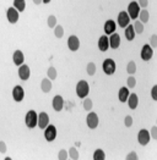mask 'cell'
<instances>
[{
  "mask_svg": "<svg viewBox=\"0 0 157 160\" xmlns=\"http://www.w3.org/2000/svg\"><path fill=\"white\" fill-rule=\"evenodd\" d=\"M68 158H69V154H68V150H65V149H62L58 153V159L59 160H66Z\"/></svg>",
  "mask_w": 157,
  "mask_h": 160,
  "instance_id": "d590c367",
  "label": "cell"
},
{
  "mask_svg": "<svg viewBox=\"0 0 157 160\" xmlns=\"http://www.w3.org/2000/svg\"><path fill=\"white\" fill-rule=\"evenodd\" d=\"M98 49L102 52V53H105L107 52L108 49H109V40H108V36H101L100 37V39H98Z\"/></svg>",
  "mask_w": 157,
  "mask_h": 160,
  "instance_id": "ac0fdd59",
  "label": "cell"
},
{
  "mask_svg": "<svg viewBox=\"0 0 157 160\" xmlns=\"http://www.w3.org/2000/svg\"><path fill=\"white\" fill-rule=\"evenodd\" d=\"M54 34H55V37L57 38H62L63 36H64V28L63 26H60V25H57V26L54 27Z\"/></svg>",
  "mask_w": 157,
  "mask_h": 160,
  "instance_id": "f1b7e54d",
  "label": "cell"
},
{
  "mask_svg": "<svg viewBox=\"0 0 157 160\" xmlns=\"http://www.w3.org/2000/svg\"><path fill=\"white\" fill-rule=\"evenodd\" d=\"M150 47L151 48H156L157 47V36L156 34H154V36H151V39H150Z\"/></svg>",
  "mask_w": 157,
  "mask_h": 160,
  "instance_id": "74e56055",
  "label": "cell"
},
{
  "mask_svg": "<svg viewBox=\"0 0 157 160\" xmlns=\"http://www.w3.org/2000/svg\"><path fill=\"white\" fill-rule=\"evenodd\" d=\"M14 8L19 12H24L26 9V1L25 0H14Z\"/></svg>",
  "mask_w": 157,
  "mask_h": 160,
  "instance_id": "cb8c5ba5",
  "label": "cell"
},
{
  "mask_svg": "<svg viewBox=\"0 0 157 160\" xmlns=\"http://www.w3.org/2000/svg\"><path fill=\"white\" fill-rule=\"evenodd\" d=\"M124 36H125L127 40H129V42L134 40L135 36H136V33H135V31H134V27H133V25H130V23H129L128 26L125 27V29H124Z\"/></svg>",
  "mask_w": 157,
  "mask_h": 160,
  "instance_id": "603a6c76",
  "label": "cell"
},
{
  "mask_svg": "<svg viewBox=\"0 0 157 160\" xmlns=\"http://www.w3.org/2000/svg\"><path fill=\"white\" fill-rule=\"evenodd\" d=\"M109 48H112V49H118L119 47H120V36L118 34V33H112L111 36H109Z\"/></svg>",
  "mask_w": 157,
  "mask_h": 160,
  "instance_id": "e0dca14e",
  "label": "cell"
},
{
  "mask_svg": "<svg viewBox=\"0 0 157 160\" xmlns=\"http://www.w3.org/2000/svg\"><path fill=\"white\" fill-rule=\"evenodd\" d=\"M52 0H43V4H49Z\"/></svg>",
  "mask_w": 157,
  "mask_h": 160,
  "instance_id": "f6af8a7d",
  "label": "cell"
},
{
  "mask_svg": "<svg viewBox=\"0 0 157 160\" xmlns=\"http://www.w3.org/2000/svg\"><path fill=\"white\" fill-rule=\"evenodd\" d=\"M128 105L130 108L131 110H135L138 105H139V98H138V94L135 93H130L129 94V97H128Z\"/></svg>",
  "mask_w": 157,
  "mask_h": 160,
  "instance_id": "ffe728a7",
  "label": "cell"
},
{
  "mask_svg": "<svg viewBox=\"0 0 157 160\" xmlns=\"http://www.w3.org/2000/svg\"><path fill=\"white\" fill-rule=\"evenodd\" d=\"M133 27H134V31H135L136 34H141L144 32V23L140 22V21H138V20L135 21V23L133 25Z\"/></svg>",
  "mask_w": 157,
  "mask_h": 160,
  "instance_id": "484cf974",
  "label": "cell"
},
{
  "mask_svg": "<svg viewBox=\"0 0 157 160\" xmlns=\"http://www.w3.org/2000/svg\"><path fill=\"white\" fill-rule=\"evenodd\" d=\"M69 158L73 160H78V158H80V154H78V150L76 149L75 147H71L70 149H69Z\"/></svg>",
  "mask_w": 157,
  "mask_h": 160,
  "instance_id": "83f0119b",
  "label": "cell"
},
{
  "mask_svg": "<svg viewBox=\"0 0 157 160\" xmlns=\"http://www.w3.org/2000/svg\"><path fill=\"white\" fill-rule=\"evenodd\" d=\"M140 55H141V59L144 61H150L152 59V56H154V48H151L150 44H145L143 47V49H141Z\"/></svg>",
  "mask_w": 157,
  "mask_h": 160,
  "instance_id": "30bf717a",
  "label": "cell"
},
{
  "mask_svg": "<svg viewBox=\"0 0 157 160\" xmlns=\"http://www.w3.org/2000/svg\"><path fill=\"white\" fill-rule=\"evenodd\" d=\"M86 123H87V126H89V128H91V130H95L97 126H98V123H100V119H98V115L96 114V112H89V115H87V118H86Z\"/></svg>",
  "mask_w": 157,
  "mask_h": 160,
  "instance_id": "8992f818",
  "label": "cell"
},
{
  "mask_svg": "<svg viewBox=\"0 0 157 160\" xmlns=\"http://www.w3.org/2000/svg\"><path fill=\"white\" fill-rule=\"evenodd\" d=\"M68 48L71 52L78 50V48H80V39H78L76 36H70L68 38Z\"/></svg>",
  "mask_w": 157,
  "mask_h": 160,
  "instance_id": "2e32d148",
  "label": "cell"
},
{
  "mask_svg": "<svg viewBox=\"0 0 157 160\" xmlns=\"http://www.w3.org/2000/svg\"><path fill=\"white\" fill-rule=\"evenodd\" d=\"M86 71L89 73V76H93L96 73V65L93 62H89L87 64V67H86Z\"/></svg>",
  "mask_w": 157,
  "mask_h": 160,
  "instance_id": "d6a6232c",
  "label": "cell"
},
{
  "mask_svg": "<svg viewBox=\"0 0 157 160\" xmlns=\"http://www.w3.org/2000/svg\"><path fill=\"white\" fill-rule=\"evenodd\" d=\"M17 73H19V77L22 81H27L30 78V76H31V70H30V67L27 66V65L22 64L21 66H19Z\"/></svg>",
  "mask_w": 157,
  "mask_h": 160,
  "instance_id": "4fadbf2b",
  "label": "cell"
},
{
  "mask_svg": "<svg viewBox=\"0 0 157 160\" xmlns=\"http://www.w3.org/2000/svg\"><path fill=\"white\" fill-rule=\"evenodd\" d=\"M117 21H118V26L122 27V28H125V27L130 23V17H129V15H128L127 11H120V12L118 13Z\"/></svg>",
  "mask_w": 157,
  "mask_h": 160,
  "instance_id": "9c48e42d",
  "label": "cell"
},
{
  "mask_svg": "<svg viewBox=\"0 0 157 160\" xmlns=\"http://www.w3.org/2000/svg\"><path fill=\"white\" fill-rule=\"evenodd\" d=\"M93 160H105L106 159V154L102 149H96L95 153H93Z\"/></svg>",
  "mask_w": 157,
  "mask_h": 160,
  "instance_id": "4316f807",
  "label": "cell"
},
{
  "mask_svg": "<svg viewBox=\"0 0 157 160\" xmlns=\"http://www.w3.org/2000/svg\"><path fill=\"white\" fill-rule=\"evenodd\" d=\"M13 98L15 102H17V103H20V102H22L24 100V98H25V91H24V88L21 87V86H15L13 89Z\"/></svg>",
  "mask_w": 157,
  "mask_h": 160,
  "instance_id": "8fae6325",
  "label": "cell"
},
{
  "mask_svg": "<svg viewBox=\"0 0 157 160\" xmlns=\"http://www.w3.org/2000/svg\"><path fill=\"white\" fill-rule=\"evenodd\" d=\"M19 17H20V12H19L14 6L13 8H9V9L6 10V18H8L9 23L15 25V23L19 21Z\"/></svg>",
  "mask_w": 157,
  "mask_h": 160,
  "instance_id": "ba28073f",
  "label": "cell"
},
{
  "mask_svg": "<svg viewBox=\"0 0 157 160\" xmlns=\"http://www.w3.org/2000/svg\"><path fill=\"white\" fill-rule=\"evenodd\" d=\"M138 4H139V6H140L141 9H146L147 5H149V0H139Z\"/></svg>",
  "mask_w": 157,
  "mask_h": 160,
  "instance_id": "60d3db41",
  "label": "cell"
},
{
  "mask_svg": "<svg viewBox=\"0 0 157 160\" xmlns=\"http://www.w3.org/2000/svg\"><path fill=\"white\" fill-rule=\"evenodd\" d=\"M139 21L140 22H143V23H147L149 22V20H150V13L147 10H140V12H139Z\"/></svg>",
  "mask_w": 157,
  "mask_h": 160,
  "instance_id": "d4e9b609",
  "label": "cell"
},
{
  "mask_svg": "<svg viewBox=\"0 0 157 160\" xmlns=\"http://www.w3.org/2000/svg\"><path fill=\"white\" fill-rule=\"evenodd\" d=\"M127 160H138V154L135 152H130L128 155H127Z\"/></svg>",
  "mask_w": 157,
  "mask_h": 160,
  "instance_id": "f35d334b",
  "label": "cell"
},
{
  "mask_svg": "<svg viewBox=\"0 0 157 160\" xmlns=\"http://www.w3.org/2000/svg\"><path fill=\"white\" fill-rule=\"evenodd\" d=\"M90 93V86L85 80H81L76 84V95L78 98H86Z\"/></svg>",
  "mask_w": 157,
  "mask_h": 160,
  "instance_id": "6da1fadb",
  "label": "cell"
},
{
  "mask_svg": "<svg viewBox=\"0 0 157 160\" xmlns=\"http://www.w3.org/2000/svg\"><path fill=\"white\" fill-rule=\"evenodd\" d=\"M13 61L16 66H21L25 62V55L21 50H15V53L13 55Z\"/></svg>",
  "mask_w": 157,
  "mask_h": 160,
  "instance_id": "d6986e66",
  "label": "cell"
},
{
  "mask_svg": "<svg viewBox=\"0 0 157 160\" xmlns=\"http://www.w3.org/2000/svg\"><path fill=\"white\" fill-rule=\"evenodd\" d=\"M150 136L152 139H157V126H154L151 128V132H150Z\"/></svg>",
  "mask_w": 157,
  "mask_h": 160,
  "instance_id": "ab89813d",
  "label": "cell"
},
{
  "mask_svg": "<svg viewBox=\"0 0 157 160\" xmlns=\"http://www.w3.org/2000/svg\"><path fill=\"white\" fill-rule=\"evenodd\" d=\"M129 88L128 87H122L119 91H118V99H119V102H122V103H125L127 100H128V97H129Z\"/></svg>",
  "mask_w": 157,
  "mask_h": 160,
  "instance_id": "44dd1931",
  "label": "cell"
},
{
  "mask_svg": "<svg viewBox=\"0 0 157 160\" xmlns=\"http://www.w3.org/2000/svg\"><path fill=\"white\" fill-rule=\"evenodd\" d=\"M6 150H8V148H6V144H5V142H0V153H6Z\"/></svg>",
  "mask_w": 157,
  "mask_h": 160,
  "instance_id": "7bdbcfd3",
  "label": "cell"
},
{
  "mask_svg": "<svg viewBox=\"0 0 157 160\" xmlns=\"http://www.w3.org/2000/svg\"><path fill=\"white\" fill-rule=\"evenodd\" d=\"M127 86H128V88H134V87L136 86V78H135L134 76L128 77V80H127Z\"/></svg>",
  "mask_w": 157,
  "mask_h": 160,
  "instance_id": "e575fe53",
  "label": "cell"
},
{
  "mask_svg": "<svg viewBox=\"0 0 157 160\" xmlns=\"http://www.w3.org/2000/svg\"><path fill=\"white\" fill-rule=\"evenodd\" d=\"M37 120H38V114L35 110H30L27 111L26 116H25V123L28 128H35L37 127Z\"/></svg>",
  "mask_w": 157,
  "mask_h": 160,
  "instance_id": "7a4b0ae2",
  "label": "cell"
},
{
  "mask_svg": "<svg viewBox=\"0 0 157 160\" xmlns=\"http://www.w3.org/2000/svg\"><path fill=\"white\" fill-rule=\"evenodd\" d=\"M52 80H49L48 77L47 78H43L41 82V89L43 93H49L52 91Z\"/></svg>",
  "mask_w": 157,
  "mask_h": 160,
  "instance_id": "7402d4cb",
  "label": "cell"
},
{
  "mask_svg": "<svg viewBox=\"0 0 157 160\" xmlns=\"http://www.w3.org/2000/svg\"><path fill=\"white\" fill-rule=\"evenodd\" d=\"M33 2L36 5H39V4H43V0H33Z\"/></svg>",
  "mask_w": 157,
  "mask_h": 160,
  "instance_id": "ee69618b",
  "label": "cell"
},
{
  "mask_svg": "<svg viewBox=\"0 0 157 160\" xmlns=\"http://www.w3.org/2000/svg\"><path fill=\"white\" fill-rule=\"evenodd\" d=\"M124 125H125L127 127H131V126H133V118H131L130 115H127V116H125V119H124Z\"/></svg>",
  "mask_w": 157,
  "mask_h": 160,
  "instance_id": "8d00e7d4",
  "label": "cell"
},
{
  "mask_svg": "<svg viewBox=\"0 0 157 160\" xmlns=\"http://www.w3.org/2000/svg\"><path fill=\"white\" fill-rule=\"evenodd\" d=\"M47 76H48V78L49 80H55L57 78V76H58V72H57V70L54 68L53 66H51L48 70H47Z\"/></svg>",
  "mask_w": 157,
  "mask_h": 160,
  "instance_id": "f546056e",
  "label": "cell"
},
{
  "mask_svg": "<svg viewBox=\"0 0 157 160\" xmlns=\"http://www.w3.org/2000/svg\"><path fill=\"white\" fill-rule=\"evenodd\" d=\"M52 107L55 111H62V110H63V108H64V99H63L62 95L57 94V95L53 98Z\"/></svg>",
  "mask_w": 157,
  "mask_h": 160,
  "instance_id": "9a60e30c",
  "label": "cell"
},
{
  "mask_svg": "<svg viewBox=\"0 0 157 160\" xmlns=\"http://www.w3.org/2000/svg\"><path fill=\"white\" fill-rule=\"evenodd\" d=\"M47 23H48V27H49V28H54V27L57 26V17H55L54 15L48 16V21H47Z\"/></svg>",
  "mask_w": 157,
  "mask_h": 160,
  "instance_id": "836d02e7",
  "label": "cell"
},
{
  "mask_svg": "<svg viewBox=\"0 0 157 160\" xmlns=\"http://www.w3.org/2000/svg\"><path fill=\"white\" fill-rule=\"evenodd\" d=\"M44 138L47 142H53L55 138H57V128L54 125H48L46 128H44Z\"/></svg>",
  "mask_w": 157,
  "mask_h": 160,
  "instance_id": "5b68a950",
  "label": "cell"
},
{
  "mask_svg": "<svg viewBox=\"0 0 157 160\" xmlns=\"http://www.w3.org/2000/svg\"><path fill=\"white\" fill-rule=\"evenodd\" d=\"M140 10H141V8L139 6L138 1H131L130 4L128 5V11H127L129 17H130V20H136L138 16H139Z\"/></svg>",
  "mask_w": 157,
  "mask_h": 160,
  "instance_id": "277c9868",
  "label": "cell"
},
{
  "mask_svg": "<svg viewBox=\"0 0 157 160\" xmlns=\"http://www.w3.org/2000/svg\"><path fill=\"white\" fill-rule=\"evenodd\" d=\"M151 141V136H150V132L147 130H140L139 133H138V142L141 144V146H147Z\"/></svg>",
  "mask_w": 157,
  "mask_h": 160,
  "instance_id": "52a82bcc",
  "label": "cell"
},
{
  "mask_svg": "<svg viewBox=\"0 0 157 160\" xmlns=\"http://www.w3.org/2000/svg\"><path fill=\"white\" fill-rule=\"evenodd\" d=\"M151 97H152V99L156 102L157 100V86H154V87H152V89H151Z\"/></svg>",
  "mask_w": 157,
  "mask_h": 160,
  "instance_id": "b9f144b4",
  "label": "cell"
},
{
  "mask_svg": "<svg viewBox=\"0 0 157 160\" xmlns=\"http://www.w3.org/2000/svg\"><path fill=\"white\" fill-rule=\"evenodd\" d=\"M117 29V23L113 21V20H107L105 22V26H103V31H105L106 36H111L112 33H114Z\"/></svg>",
  "mask_w": 157,
  "mask_h": 160,
  "instance_id": "5bb4252c",
  "label": "cell"
},
{
  "mask_svg": "<svg viewBox=\"0 0 157 160\" xmlns=\"http://www.w3.org/2000/svg\"><path fill=\"white\" fill-rule=\"evenodd\" d=\"M93 108V103L90 98H84V109L86 111H91Z\"/></svg>",
  "mask_w": 157,
  "mask_h": 160,
  "instance_id": "1f68e13d",
  "label": "cell"
},
{
  "mask_svg": "<svg viewBox=\"0 0 157 160\" xmlns=\"http://www.w3.org/2000/svg\"><path fill=\"white\" fill-rule=\"evenodd\" d=\"M102 68H103V72L108 76H112L116 70H117V65H116V61L113 59H106L102 64Z\"/></svg>",
  "mask_w": 157,
  "mask_h": 160,
  "instance_id": "3957f363",
  "label": "cell"
},
{
  "mask_svg": "<svg viewBox=\"0 0 157 160\" xmlns=\"http://www.w3.org/2000/svg\"><path fill=\"white\" fill-rule=\"evenodd\" d=\"M127 72H128L129 75H131V76L136 72V64H135L134 61H129V62H128V65H127Z\"/></svg>",
  "mask_w": 157,
  "mask_h": 160,
  "instance_id": "4dcf8cb0",
  "label": "cell"
},
{
  "mask_svg": "<svg viewBox=\"0 0 157 160\" xmlns=\"http://www.w3.org/2000/svg\"><path fill=\"white\" fill-rule=\"evenodd\" d=\"M49 125V116L47 112H39L38 120H37V126L41 130H44Z\"/></svg>",
  "mask_w": 157,
  "mask_h": 160,
  "instance_id": "7c38bea8",
  "label": "cell"
}]
</instances>
